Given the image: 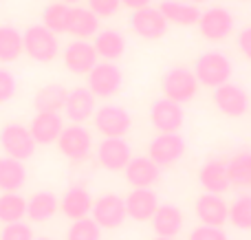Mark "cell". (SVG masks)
Returning <instances> with one entry per match:
<instances>
[{
  "label": "cell",
  "instance_id": "cell-5",
  "mask_svg": "<svg viewBox=\"0 0 251 240\" xmlns=\"http://www.w3.org/2000/svg\"><path fill=\"white\" fill-rule=\"evenodd\" d=\"M0 148L4 150V157H11L16 161H26V159L33 157L38 144H35L29 126L11 121L0 130Z\"/></svg>",
  "mask_w": 251,
  "mask_h": 240
},
{
  "label": "cell",
  "instance_id": "cell-9",
  "mask_svg": "<svg viewBox=\"0 0 251 240\" xmlns=\"http://www.w3.org/2000/svg\"><path fill=\"white\" fill-rule=\"evenodd\" d=\"M187 145L181 132H159L148 145V157L156 163L159 168L172 166L178 159H183Z\"/></svg>",
  "mask_w": 251,
  "mask_h": 240
},
{
  "label": "cell",
  "instance_id": "cell-30",
  "mask_svg": "<svg viewBox=\"0 0 251 240\" xmlns=\"http://www.w3.org/2000/svg\"><path fill=\"white\" fill-rule=\"evenodd\" d=\"M227 174L234 188H251V150H240L227 161Z\"/></svg>",
  "mask_w": 251,
  "mask_h": 240
},
{
  "label": "cell",
  "instance_id": "cell-12",
  "mask_svg": "<svg viewBox=\"0 0 251 240\" xmlns=\"http://www.w3.org/2000/svg\"><path fill=\"white\" fill-rule=\"evenodd\" d=\"M150 123L156 128V132H181L185 123V110L176 101L159 97L150 106Z\"/></svg>",
  "mask_w": 251,
  "mask_h": 240
},
{
  "label": "cell",
  "instance_id": "cell-37",
  "mask_svg": "<svg viewBox=\"0 0 251 240\" xmlns=\"http://www.w3.org/2000/svg\"><path fill=\"white\" fill-rule=\"evenodd\" d=\"M86 2H88V9L97 18H110L122 7V0H86Z\"/></svg>",
  "mask_w": 251,
  "mask_h": 240
},
{
  "label": "cell",
  "instance_id": "cell-28",
  "mask_svg": "<svg viewBox=\"0 0 251 240\" xmlns=\"http://www.w3.org/2000/svg\"><path fill=\"white\" fill-rule=\"evenodd\" d=\"M26 183V168L11 157H0V194L20 192Z\"/></svg>",
  "mask_w": 251,
  "mask_h": 240
},
{
  "label": "cell",
  "instance_id": "cell-40",
  "mask_svg": "<svg viewBox=\"0 0 251 240\" xmlns=\"http://www.w3.org/2000/svg\"><path fill=\"white\" fill-rule=\"evenodd\" d=\"M236 44H238V51L243 53V55L251 62V24L238 31V38H236Z\"/></svg>",
  "mask_w": 251,
  "mask_h": 240
},
{
  "label": "cell",
  "instance_id": "cell-20",
  "mask_svg": "<svg viewBox=\"0 0 251 240\" xmlns=\"http://www.w3.org/2000/svg\"><path fill=\"white\" fill-rule=\"evenodd\" d=\"M199 183L205 190V194H223L231 188L229 174H227V161L223 159H209L199 170Z\"/></svg>",
  "mask_w": 251,
  "mask_h": 240
},
{
  "label": "cell",
  "instance_id": "cell-6",
  "mask_svg": "<svg viewBox=\"0 0 251 240\" xmlns=\"http://www.w3.org/2000/svg\"><path fill=\"white\" fill-rule=\"evenodd\" d=\"M124 73L115 62H97V66L86 75V88L95 97L108 99L122 91Z\"/></svg>",
  "mask_w": 251,
  "mask_h": 240
},
{
  "label": "cell",
  "instance_id": "cell-8",
  "mask_svg": "<svg viewBox=\"0 0 251 240\" xmlns=\"http://www.w3.org/2000/svg\"><path fill=\"white\" fill-rule=\"evenodd\" d=\"M234 16H231L229 9L225 7H209L205 11H201L199 18V33L203 35L209 42H223L234 33Z\"/></svg>",
  "mask_w": 251,
  "mask_h": 240
},
{
  "label": "cell",
  "instance_id": "cell-24",
  "mask_svg": "<svg viewBox=\"0 0 251 240\" xmlns=\"http://www.w3.org/2000/svg\"><path fill=\"white\" fill-rule=\"evenodd\" d=\"M159 11L163 13L168 24H176V26L199 24L201 18V9L196 4L185 2V0H163L159 4Z\"/></svg>",
  "mask_w": 251,
  "mask_h": 240
},
{
  "label": "cell",
  "instance_id": "cell-43",
  "mask_svg": "<svg viewBox=\"0 0 251 240\" xmlns=\"http://www.w3.org/2000/svg\"><path fill=\"white\" fill-rule=\"evenodd\" d=\"M62 2H66V4H75V2H79V0H62Z\"/></svg>",
  "mask_w": 251,
  "mask_h": 240
},
{
  "label": "cell",
  "instance_id": "cell-3",
  "mask_svg": "<svg viewBox=\"0 0 251 240\" xmlns=\"http://www.w3.org/2000/svg\"><path fill=\"white\" fill-rule=\"evenodd\" d=\"M199 79H196L194 71L187 66H172L165 71L163 79H161V91H163L165 99H172L176 104H187L196 97L199 93Z\"/></svg>",
  "mask_w": 251,
  "mask_h": 240
},
{
  "label": "cell",
  "instance_id": "cell-14",
  "mask_svg": "<svg viewBox=\"0 0 251 240\" xmlns=\"http://www.w3.org/2000/svg\"><path fill=\"white\" fill-rule=\"evenodd\" d=\"M130 29L143 40H159L168 33V20L159 11V7L150 4L146 9L130 13Z\"/></svg>",
  "mask_w": 251,
  "mask_h": 240
},
{
  "label": "cell",
  "instance_id": "cell-23",
  "mask_svg": "<svg viewBox=\"0 0 251 240\" xmlns=\"http://www.w3.org/2000/svg\"><path fill=\"white\" fill-rule=\"evenodd\" d=\"M150 223H152V227H154L156 236L174 238L176 234H181L185 218H183V212L178 210L176 205H172V203H163V205H159V210H156L154 218H152Z\"/></svg>",
  "mask_w": 251,
  "mask_h": 240
},
{
  "label": "cell",
  "instance_id": "cell-44",
  "mask_svg": "<svg viewBox=\"0 0 251 240\" xmlns=\"http://www.w3.org/2000/svg\"><path fill=\"white\" fill-rule=\"evenodd\" d=\"M152 240H174V238H163V236H154Z\"/></svg>",
  "mask_w": 251,
  "mask_h": 240
},
{
  "label": "cell",
  "instance_id": "cell-10",
  "mask_svg": "<svg viewBox=\"0 0 251 240\" xmlns=\"http://www.w3.org/2000/svg\"><path fill=\"white\" fill-rule=\"evenodd\" d=\"M62 62H64L66 71L73 75H88L100 62L93 42L88 40H71L62 51Z\"/></svg>",
  "mask_w": 251,
  "mask_h": 240
},
{
  "label": "cell",
  "instance_id": "cell-26",
  "mask_svg": "<svg viewBox=\"0 0 251 240\" xmlns=\"http://www.w3.org/2000/svg\"><path fill=\"white\" fill-rule=\"evenodd\" d=\"M57 210H60V198L49 190L35 192L31 198H26V218L33 223H47L55 216Z\"/></svg>",
  "mask_w": 251,
  "mask_h": 240
},
{
  "label": "cell",
  "instance_id": "cell-31",
  "mask_svg": "<svg viewBox=\"0 0 251 240\" xmlns=\"http://www.w3.org/2000/svg\"><path fill=\"white\" fill-rule=\"evenodd\" d=\"M25 53L22 33L13 24H0V62H16Z\"/></svg>",
  "mask_w": 251,
  "mask_h": 240
},
{
  "label": "cell",
  "instance_id": "cell-36",
  "mask_svg": "<svg viewBox=\"0 0 251 240\" xmlns=\"http://www.w3.org/2000/svg\"><path fill=\"white\" fill-rule=\"evenodd\" d=\"M0 240H35L33 238V229L26 223H11V225H2L0 232Z\"/></svg>",
  "mask_w": 251,
  "mask_h": 240
},
{
  "label": "cell",
  "instance_id": "cell-45",
  "mask_svg": "<svg viewBox=\"0 0 251 240\" xmlns=\"http://www.w3.org/2000/svg\"><path fill=\"white\" fill-rule=\"evenodd\" d=\"M35 240H53V238H47V236H42V238H35Z\"/></svg>",
  "mask_w": 251,
  "mask_h": 240
},
{
  "label": "cell",
  "instance_id": "cell-16",
  "mask_svg": "<svg viewBox=\"0 0 251 240\" xmlns=\"http://www.w3.org/2000/svg\"><path fill=\"white\" fill-rule=\"evenodd\" d=\"M97 97L88 91L86 86H75L73 91H69L66 97V106H64V115L71 123H79L84 126V121L95 115L97 110Z\"/></svg>",
  "mask_w": 251,
  "mask_h": 240
},
{
  "label": "cell",
  "instance_id": "cell-11",
  "mask_svg": "<svg viewBox=\"0 0 251 240\" xmlns=\"http://www.w3.org/2000/svg\"><path fill=\"white\" fill-rule=\"evenodd\" d=\"M91 218L100 225L101 229H117L124 225V220L128 218L126 214V198L119 194H101L100 198H95L93 203Z\"/></svg>",
  "mask_w": 251,
  "mask_h": 240
},
{
  "label": "cell",
  "instance_id": "cell-17",
  "mask_svg": "<svg viewBox=\"0 0 251 240\" xmlns=\"http://www.w3.org/2000/svg\"><path fill=\"white\" fill-rule=\"evenodd\" d=\"M159 205V196L152 188L132 190L126 196V214H128V218L137 220V223H148V220L154 218Z\"/></svg>",
  "mask_w": 251,
  "mask_h": 240
},
{
  "label": "cell",
  "instance_id": "cell-41",
  "mask_svg": "<svg viewBox=\"0 0 251 240\" xmlns=\"http://www.w3.org/2000/svg\"><path fill=\"white\" fill-rule=\"evenodd\" d=\"M152 0H122V7H128L130 11H139V9L150 7Z\"/></svg>",
  "mask_w": 251,
  "mask_h": 240
},
{
  "label": "cell",
  "instance_id": "cell-4",
  "mask_svg": "<svg viewBox=\"0 0 251 240\" xmlns=\"http://www.w3.org/2000/svg\"><path fill=\"white\" fill-rule=\"evenodd\" d=\"M93 126L101 139H124L132 128V115L119 104H104L93 115Z\"/></svg>",
  "mask_w": 251,
  "mask_h": 240
},
{
  "label": "cell",
  "instance_id": "cell-33",
  "mask_svg": "<svg viewBox=\"0 0 251 240\" xmlns=\"http://www.w3.org/2000/svg\"><path fill=\"white\" fill-rule=\"evenodd\" d=\"M26 216V198L20 192H4L0 194V223L11 225L20 223Z\"/></svg>",
  "mask_w": 251,
  "mask_h": 240
},
{
  "label": "cell",
  "instance_id": "cell-29",
  "mask_svg": "<svg viewBox=\"0 0 251 240\" xmlns=\"http://www.w3.org/2000/svg\"><path fill=\"white\" fill-rule=\"evenodd\" d=\"M66 97H69V91H66L62 84H47L42 86L33 97V106L38 113H60L66 106Z\"/></svg>",
  "mask_w": 251,
  "mask_h": 240
},
{
  "label": "cell",
  "instance_id": "cell-7",
  "mask_svg": "<svg viewBox=\"0 0 251 240\" xmlns=\"http://www.w3.org/2000/svg\"><path fill=\"white\" fill-rule=\"evenodd\" d=\"M57 150H60L69 161H75V163L86 161L93 150L91 130L79 126V123H69V126H64L60 139H57Z\"/></svg>",
  "mask_w": 251,
  "mask_h": 240
},
{
  "label": "cell",
  "instance_id": "cell-19",
  "mask_svg": "<svg viewBox=\"0 0 251 240\" xmlns=\"http://www.w3.org/2000/svg\"><path fill=\"white\" fill-rule=\"evenodd\" d=\"M93 196L84 185H71L60 196V212L71 220L88 218L93 212Z\"/></svg>",
  "mask_w": 251,
  "mask_h": 240
},
{
  "label": "cell",
  "instance_id": "cell-35",
  "mask_svg": "<svg viewBox=\"0 0 251 240\" xmlns=\"http://www.w3.org/2000/svg\"><path fill=\"white\" fill-rule=\"evenodd\" d=\"M66 240H101V227L88 216L82 220H73L66 232Z\"/></svg>",
  "mask_w": 251,
  "mask_h": 240
},
{
  "label": "cell",
  "instance_id": "cell-38",
  "mask_svg": "<svg viewBox=\"0 0 251 240\" xmlns=\"http://www.w3.org/2000/svg\"><path fill=\"white\" fill-rule=\"evenodd\" d=\"M187 240H229L223 227H209V225H199L190 232Z\"/></svg>",
  "mask_w": 251,
  "mask_h": 240
},
{
  "label": "cell",
  "instance_id": "cell-15",
  "mask_svg": "<svg viewBox=\"0 0 251 240\" xmlns=\"http://www.w3.org/2000/svg\"><path fill=\"white\" fill-rule=\"evenodd\" d=\"M132 159V150L126 139H101L97 144V161L108 172H122Z\"/></svg>",
  "mask_w": 251,
  "mask_h": 240
},
{
  "label": "cell",
  "instance_id": "cell-2",
  "mask_svg": "<svg viewBox=\"0 0 251 240\" xmlns=\"http://www.w3.org/2000/svg\"><path fill=\"white\" fill-rule=\"evenodd\" d=\"M22 42H25V53L31 60L40 62V64H49L57 57L60 53V40L53 31H49L47 26L31 24L22 31Z\"/></svg>",
  "mask_w": 251,
  "mask_h": 240
},
{
  "label": "cell",
  "instance_id": "cell-1",
  "mask_svg": "<svg viewBox=\"0 0 251 240\" xmlns=\"http://www.w3.org/2000/svg\"><path fill=\"white\" fill-rule=\"evenodd\" d=\"M194 75L201 86L218 88L223 84L231 82L234 75V64L223 51H205L196 57L194 62Z\"/></svg>",
  "mask_w": 251,
  "mask_h": 240
},
{
  "label": "cell",
  "instance_id": "cell-32",
  "mask_svg": "<svg viewBox=\"0 0 251 240\" xmlns=\"http://www.w3.org/2000/svg\"><path fill=\"white\" fill-rule=\"evenodd\" d=\"M69 22H71V7L62 0L47 4L42 11V24L55 35L69 33Z\"/></svg>",
  "mask_w": 251,
  "mask_h": 240
},
{
  "label": "cell",
  "instance_id": "cell-27",
  "mask_svg": "<svg viewBox=\"0 0 251 240\" xmlns=\"http://www.w3.org/2000/svg\"><path fill=\"white\" fill-rule=\"evenodd\" d=\"M69 33L75 40H88L100 33V18L88 7H71Z\"/></svg>",
  "mask_w": 251,
  "mask_h": 240
},
{
  "label": "cell",
  "instance_id": "cell-18",
  "mask_svg": "<svg viewBox=\"0 0 251 240\" xmlns=\"http://www.w3.org/2000/svg\"><path fill=\"white\" fill-rule=\"evenodd\" d=\"M194 212L201 225H209V227H223L229 220V205L218 194H201L196 198Z\"/></svg>",
  "mask_w": 251,
  "mask_h": 240
},
{
  "label": "cell",
  "instance_id": "cell-34",
  "mask_svg": "<svg viewBox=\"0 0 251 240\" xmlns=\"http://www.w3.org/2000/svg\"><path fill=\"white\" fill-rule=\"evenodd\" d=\"M229 223L236 229H243V232H249L251 229V196L249 194H243V196H238L231 203Z\"/></svg>",
  "mask_w": 251,
  "mask_h": 240
},
{
  "label": "cell",
  "instance_id": "cell-25",
  "mask_svg": "<svg viewBox=\"0 0 251 240\" xmlns=\"http://www.w3.org/2000/svg\"><path fill=\"white\" fill-rule=\"evenodd\" d=\"M93 47L101 62H117L126 53V38L117 29H100V33L93 38Z\"/></svg>",
  "mask_w": 251,
  "mask_h": 240
},
{
  "label": "cell",
  "instance_id": "cell-21",
  "mask_svg": "<svg viewBox=\"0 0 251 240\" xmlns=\"http://www.w3.org/2000/svg\"><path fill=\"white\" fill-rule=\"evenodd\" d=\"M29 130L38 145L57 144L62 130H64V119L60 113H35L29 123Z\"/></svg>",
  "mask_w": 251,
  "mask_h": 240
},
{
  "label": "cell",
  "instance_id": "cell-39",
  "mask_svg": "<svg viewBox=\"0 0 251 240\" xmlns=\"http://www.w3.org/2000/svg\"><path fill=\"white\" fill-rule=\"evenodd\" d=\"M16 77L11 71L0 69V104H7L13 95H16Z\"/></svg>",
  "mask_w": 251,
  "mask_h": 240
},
{
  "label": "cell",
  "instance_id": "cell-13",
  "mask_svg": "<svg viewBox=\"0 0 251 240\" xmlns=\"http://www.w3.org/2000/svg\"><path fill=\"white\" fill-rule=\"evenodd\" d=\"M214 106L225 117L238 119L249 110V95L243 86H238L234 82H227L223 86L214 88Z\"/></svg>",
  "mask_w": 251,
  "mask_h": 240
},
{
  "label": "cell",
  "instance_id": "cell-42",
  "mask_svg": "<svg viewBox=\"0 0 251 240\" xmlns=\"http://www.w3.org/2000/svg\"><path fill=\"white\" fill-rule=\"evenodd\" d=\"M185 2H190V4H203V2H207V0H185Z\"/></svg>",
  "mask_w": 251,
  "mask_h": 240
},
{
  "label": "cell",
  "instance_id": "cell-22",
  "mask_svg": "<svg viewBox=\"0 0 251 240\" xmlns=\"http://www.w3.org/2000/svg\"><path fill=\"white\" fill-rule=\"evenodd\" d=\"M124 172H126V181L132 185V190L152 188L161 176V168L150 157H132Z\"/></svg>",
  "mask_w": 251,
  "mask_h": 240
}]
</instances>
